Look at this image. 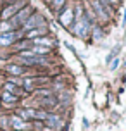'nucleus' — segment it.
Wrapping results in <instances>:
<instances>
[{
  "mask_svg": "<svg viewBox=\"0 0 126 131\" xmlns=\"http://www.w3.org/2000/svg\"><path fill=\"white\" fill-rule=\"evenodd\" d=\"M47 33V26L43 24V26H40V28H35V29H31V31H28V33H24V38L26 40H33V38H40V36H43Z\"/></svg>",
  "mask_w": 126,
  "mask_h": 131,
  "instance_id": "6e6552de",
  "label": "nucleus"
},
{
  "mask_svg": "<svg viewBox=\"0 0 126 131\" xmlns=\"http://www.w3.org/2000/svg\"><path fill=\"white\" fill-rule=\"evenodd\" d=\"M109 2H111V4H118V0H109Z\"/></svg>",
  "mask_w": 126,
  "mask_h": 131,
  "instance_id": "aec40b11",
  "label": "nucleus"
},
{
  "mask_svg": "<svg viewBox=\"0 0 126 131\" xmlns=\"http://www.w3.org/2000/svg\"><path fill=\"white\" fill-rule=\"evenodd\" d=\"M23 66H45L48 60L45 59V55H31V57H17Z\"/></svg>",
  "mask_w": 126,
  "mask_h": 131,
  "instance_id": "423d86ee",
  "label": "nucleus"
},
{
  "mask_svg": "<svg viewBox=\"0 0 126 131\" xmlns=\"http://www.w3.org/2000/svg\"><path fill=\"white\" fill-rule=\"evenodd\" d=\"M24 5H26V0H17V2H14V4L5 5L2 10H0V19L2 21H9L14 14H17Z\"/></svg>",
  "mask_w": 126,
  "mask_h": 131,
  "instance_id": "f03ea898",
  "label": "nucleus"
},
{
  "mask_svg": "<svg viewBox=\"0 0 126 131\" xmlns=\"http://www.w3.org/2000/svg\"><path fill=\"white\" fill-rule=\"evenodd\" d=\"M0 98H2V104H5V105H9V104H16V102L19 100V97H17V95H14V93H9V92H2V93H0Z\"/></svg>",
  "mask_w": 126,
  "mask_h": 131,
  "instance_id": "9b49d317",
  "label": "nucleus"
},
{
  "mask_svg": "<svg viewBox=\"0 0 126 131\" xmlns=\"http://www.w3.org/2000/svg\"><path fill=\"white\" fill-rule=\"evenodd\" d=\"M45 121H47V124L52 126V128H59V126L62 124L60 117H59V116H54V114H48V117H47Z\"/></svg>",
  "mask_w": 126,
  "mask_h": 131,
  "instance_id": "4468645a",
  "label": "nucleus"
},
{
  "mask_svg": "<svg viewBox=\"0 0 126 131\" xmlns=\"http://www.w3.org/2000/svg\"><path fill=\"white\" fill-rule=\"evenodd\" d=\"M0 104H2V98H0Z\"/></svg>",
  "mask_w": 126,
  "mask_h": 131,
  "instance_id": "4be33fe9",
  "label": "nucleus"
},
{
  "mask_svg": "<svg viewBox=\"0 0 126 131\" xmlns=\"http://www.w3.org/2000/svg\"><path fill=\"white\" fill-rule=\"evenodd\" d=\"M45 2H52V0H45Z\"/></svg>",
  "mask_w": 126,
  "mask_h": 131,
  "instance_id": "412c9836",
  "label": "nucleus"
},
{
  "mask_svg": "<svg viewBox=\"0 0 126 131\" xmlns=\"http://www.w3.org/2000/svg\"><path fill=\"white\" fill-rule=\"evenodd\" d=\"M33 12H35V10H33V7H31V5H24V7H23V9L19 10V12L14 14L12 17L9 19V21H10V24H12V28H14V29H17V28H23V24L26 23L28 17H29V16H31Z\"/></svg>",
  "mask_w": 126,
  "mask_h": 131,
  "instance_id": "f257e3e1",
  "label": "nucleus"
},
{
  "mask_svg": "<svg viewBox=\"0 0 126 131\" xmlns=\"http://www.w3.org/2000/svg\"><path fill=\"white\" fill-rule=\"evenodd\" d=\"M43 26V16L38 12H33L29 17H28V21L23 24V28H21V31L23 33H28L31 31V29H35V28H40Z\"/></svg>",
  "mask_w": 126,
  "mask_h": 131,
  "instance_id": "7ed1b4c3",
  "label": "nucleus"
},
{
  "mask_svg": "<svg viewBox=\"0 0 126 131\" xmlns=\"http://www.w3.org/2000/svg\"><path fill=\"white\" fill-rule=\"evenodd\" d=\"M9 121H10V126H12L14 129H28V128H29V126L26 124V121L21 119L19 116H10Z\"/></svg>",
  "mask_w": 126,
  "mask_h": 131,
  "instance_id": "9d476101",
  "label": "nucleus"
},
{
  "mask_svg": "<svg viewBox=\"0 0 126 131\" xmlns=\"http://www.w3.org/2000/svg\"><path fill=\"white\" fill-rule=\"evenodd\" d=\"M24 90V88H23ZM21 86H17V85H14L12 81H7L5 85H4V92H9V93H14V95H17V97H21Z\"/></svg>",
  "mask_w": 126,
  "mask_h": 131,
  "instance_id": "f8f14e48",
  "label": "nucleus"
},
{
  "mask_svg": "<svg viewBox=\"0 0 126 131\" xmlns=\"http://www.w3.org/2000/svg\"><path fill=\"white\" fill-rule=\"evenodd\" d=\"M5 72L7 74H12V76H16V78H21V76H24L26 69H24L23 66H19V64H7L5 66Z\"/></svg>",
  "mask_w": 126,
  "mask_h": 131,
  "instance_id": "0eeeda50",
  "label": "nucleus"
},
{
  "mask_svg": "<svg viewBox=\"0 0 126 131\" xmlns=\"http://www.w3.org/2000/svg\"><path fill=\"white\" fill-rule=\"evenodd\" d=\"M55 104H57V100L54 98V95H47L45 98L40 100V105H43V107H54Z\"/></svg>",
  "mask_w": 126,
  "mask_h": 131,
  "instance_id": "2eb2a0df",
  "label": "nucleus"
},
{
  "mask_svg": "<svg viewBox=\"0 0 126 131\" xmlns=\"http://www.w3.org/2000/svg\"><path fill=\"white\" fill-rule=\"evenodd\" d=\"M73 19H74V12L71 10V9H66V10L59 16V21H60L62 26H71Z\"/></svg>",
  "mask_w": 126,
  "mask_h": 131,
  "instance_id": "1a4fd4ad",
  "label": "nucleus"
},
{
  "mask_svg": "<svg viewBox=\"0 0 126 131\" xmlns=\"http://www.w3.org/2000/svg\"><path fill=\"white\" fill-rule=\"evenodd\" d=\"M88 31H90V23H88V17L86 16H78L76 17V24H74V33L81 36V38H86L88 36Z\"/></svg>",
  "mask_w": 126,
  "mask_h": 131,
  "instance_id": "20e7f679",
  "label": "nucleus"
},
{
  "mask_svg": "<svg viewBox=\"0 0 126 131\" xmlns=\"http://www.w3.org/2000/svg\"><path fill=\"white\" fill-rule=\"evenodd\" d=\"M7 31H16L10 24V21H2L0 23V33H7Z\"/></svg>",
  "mask_w": 126,
  "mask_h": 131,
  "instance_id": "dca6fc26",
  "label": "nucleus"
},
{
  "mask_svg": "<svg viewBox=\"0 0 126 131\" xmlns=\"http://www.w3.org/2000/svg\"><path fill=\"white\" fill-rule=\"evenodd\" d=\"M33 41V45H41V47H50L54 45V41H52V38H48V36H40V38H33L31 40Z\"/></svg>",
  "mask_w": 126,
  "mask_h": 131,
  "instance_id": "ddd939ff",
  "label": "nucleus"
},
{
  "mask_svg": "<svg viewBox=\"0 0 126 131\" xmlns=\"http://www.w3.org/2000/svg\"><path fill=\"white\" fill-rule=\"evenodd\" d=\"M23 31H7V33H0V47H10L14 45L17 40L23 36Z\"/></svg>",
  "mask_w": 126,
  "mask_h": 131,
  "instance_id": "39448f33",
  "label": "nucleus"
},
{
  "mask_svg": "<svg viewBox=\"0 0 126 131\" xmlns=\"http://www.w3.org/2000/svg\"><path fill=\"white\" fill-rule=\"evenodd\" d=\"M100 35H102L100 29H99V28H95V29H93V36H95V40H100Z\"/></svg>",
  "mask_w": 126,
  "mask_h": 131,
  "instance_id": "6ab92c4d",
  "label": "nucleus"
},
{
  "mask_svg": "<svg viewBox=\"0 0 126 131\" xmlns=\"http://www.w3.org/2000/svg\"><path fill=\"white\" fill-rule=\"evenodd\" d=\"M118 66H119V60L116 59V60H112V62H111V67H109V69H111V71H114V69H118Z\"/></svg>",
  "mask_w": 126,
  "mask_h": 131,
  "instance_id": "a211bd4d",
  "label": "nucleus"
},
{
  "mask_svg": "<svg viewBox=\"0 0 126 131\" xmlns=\"http://www.w3.org/2000/svg\"><path fill=\"white\" fill-rule=\"evenodd\" d=\"M64 2H66V0H52V7H54V10H60V7L64 5Z\"/></svg>",
  "mask_w": 126,
  "mask_h": 131,
  "instance_id": "f3484780",
  "label": "nucleus"
}]
</instances>
